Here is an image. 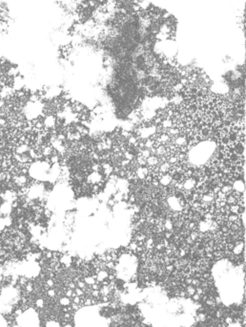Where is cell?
I'll list each match as a JSON object with an SVG mask.
<instances>
[{"mask_svg":"<svg viewBox=\"0 0 246 327\" xmlns=\"http://www.w3.org/2000/svg\"><path fill=\"white\" fill-rule=\"evenodd\" d=\"M61 327H74V325H72V323H71V322H67V323L66 324H64V325H62Z\"/></svg>","mask_w":246,"mask_h":327,"instance_id":"603a6c76","label":"cell"},{"mask_svg":"<svg viewBox=\"0 0 246 327\" xmlns=\"http://www.w3.org/2000/svg\"><path fill=\"white\" fill-rule=\"evenodd\" d=\"M187 293L186 291H180L179 292V297H186Z\"/></svg>","mask_w":246,"mask_h":327,"instance_id":"44dd1931","label":"cell"},{"mask_svg":"<svg viewBox=\"0 0 246 327\" xmlns=\"http://www.w3.org/2000/svg\"><path fill=\"white\" fill-rule=\"evenodd\" d=\"M72 303V300L70 297H67L65 296L58 297V304L62 307H66V306H69Z\"/></svg>","mask_w":246,"mask_h":327,"instance_id":"3957f363","label":"cell"},{"mask_svg":"<svg viewBox=\"0 0 246 327\" xmlns=\"http://www.w3.org/2000/svg\"><path fill=\"white\" fill-rule=\"evenodd\" d=\"M192 279L193 278H190V277H187L186 279H185V282H186V284L188 285H191V282H192Z\"/></svg>","mask_w":246,"mask_h":327,"instance_id":"7402d4cb","label":"cell"},{"mask_svg":"<svg viewBox=\"0 0 246 327\" xmlns=\"http://www.w3.org/2000/svg\"><path fill=\"white\" fill-rule=\"evenodd\" d=\"M74 292L75 294V296H77V297H83L84 296V291L82 289L78 288V287H75V289L74 290Z\"/></svg>","mask_w":246,"mask_h":327,"instance_id":"9a60e30c","label":"cell"},{"mask_svg":"<svg viewBox=\"0 0 246 327\" xmlns=\"http://www.w3.org/2000/svg\"><path fill=\"white\" fill-rule=\"evenodd\" d=\"M113 199H114L116 203H119V202L123 201V192L122 191H118L115 192L114 195H113Z\"/></svg>","mask_w":246,"mask_h":327,"instance_id":"ba28073f","label":"cell"},{"mask_svg":"<svg viewBox=\"0 0 246 327\" xmlns=\"http://www.w3.org/2000/svg\"><path fill=\"white\" fill-rule=\"evenodd\" d=\"M99 293H100V296H109V295L111 294L110 287H109L108 285L102 286V287H100L99 289Z\"/></svg>","mask_w":246,"mask_h":327,"instance_id":"8992f818","label":"cell"},{"mask_svg":"<svg viewBox=\"0 0 246 327\" xmlns=\"http://www.w3.org/2000/svg\"><path fill=\"white\" fill-rule=\"evenodd\" d=\"M144 147L147 149H151L153 147H156V142L155 140H153L151 138L146 139L144 141Z\"/></svg>","mask_w":246,"mask_h":327,"instance_id":"5b68a950","label":"cell"},{"mask_svg":"<svg viewBox=\"0 0 246 327\" xmlns=\"http://www.w3.org/2000/svg\"><path fill=\"white\" fill-rule=\"evenodd\" d=\"M138 154H139L141 157H142V158H144L145 160H146L149 156H151V155H152V153H151V151H150V149L143 148V149H141L140 152L138 153Z\"/></svg>","mask_w":246,"mask_h":327,"instance_id":"52a82bcc","label":"cell"},{"mask_svg":"<svg viewBox=\"0 0 246 327\" xmlns=\"http://www.w3.org/2000/svg\"><path fill=\"white\" fill-rule=\"evenodd\" d=\"M76 285H77V287L78 288H80V289H82L83 291L84 290H85L87 287H88V285L85 283V282H84L83 280H81V279H80V280H78L77 282H76Z\"/></svg>","mask_w":246,"mask_h":327,"instance_id":"4fadbf2b","label":"cell"},{"mask_svg":"<svg viewBox=\"0 0 246 327\" xmlns=\"http://www.w3.org/2000/svg\"><path fill=\"white\" fill-rule=\"evenodd\" d=\"M192 297H193V300H195V301H199L200 300V296H199V294H197V293L194 294Z\"/></svg>","mask_w":246,"mask_h":327,"instance_id":"ffe728a7","label":"cell"},{"mask_svg":"<svg viewBox=\"0 0 246 327\" xmlns=\"http://www.w3.org/2000/svg\"><path fill=\"white\" fill-rule=\"evenodd\" d=\"M175 270V267L173 264H167L166 267H165V271L168 272V273H172L173 271Z\"/></svg>","mask_w":246,"mask_h":327,"instance_id":"e0dca14e","label":"cell"},{"mask_svg":"<svg viewBox=\"0 0 246 327\" xmlns=\"http://www.w3.org/2000/svg\"><path fill=\"white\" fill-rule=\"evenodd\" d=\"M196 293H197V294H199V296H202V295L204 294L203 289L201 288L200 286H199V287H197V288H196Z\"/></svg>","mask_w":246,"mask_h":327,"instance_id":"ac0fdd59","label":"cell"},{"mask_svg":"<svg viewBox=\"0 0 246 327\" xmlns=\"http://www.w3.org/2000/svg\"><path fill=\"white\" fill-rule=\"evenodd\" d=\"M233 322H234V321H233V318H231V317H227L226 318H225V321H224V323L225 324H231V323H233Z\"/></svg>","mask_w":246,"mask_h":327,"instance_id":"d6986e66","label":"cell"},{"mask_svg":"<svg viewBox=\"0 0 246 327\" xmlns=\"http://www.w3.org/2000/svg\"><path fill=\"white\" fill-rule=\"evenodd\" d=\"M171 167L172 165H170L168 164V162L166 161V162L164 163H161L160 165H159V171L161 175L162 174H166V173H169L171 170Z\"/></svg>","mask_w":246,"mask_h":327,"instance_id":"7a4b0ae2","label":"cell"},{"mask_svg":"<svg viewBox=\"0 0 246 327\" xmlns=\"http://www.w3.org/2000/svg\"><path fill=\"white\" fill-rule=\"evenodd\" d=\"M225 202H226V204L228 206H231V205H235L237 203V198L233 194V193H231V194L229 195H226V198H225Z\"/></svg>","mask_w":246,"mask_h":327,"instance_id":"277c9868","label":"cell"},{"mask_svg":"<svg viewBox=\"0 0 246 327\" xmlns=\"http://www.w3.org/2000/svg\"><path fill=\"white\" fill-rule=\"evenodd\" d=\"M159 165V158L156 157V155H151L146 159V167H148L149 168L158 167Z\"/></svg>","mask_w":246,"mask_h":327,"instance_id":"6da1fadb","label":"cell"},{"mask_svg":"<svg viewBox=\"0 0 246 327\" xmlns=\"http://www.w3.org/2000/svg\"><path fill=\"white\" fill-rule=\"evenodd\" d=\"M84 282H85V283L88 285V286H91V285H93V284H94V283H95V278L94 277H93L92 276H85V277H84V280H83Z\"/></svg>","mask_w":246,"mask_h":327,"instance_id":"9c48e42d","label":"cell"},{"mask_svg":"<svg viewBox=\"0 0 246 327\" xmlns=\"http://www.w3.org/2000/svg\"><path fill=\"white\" fill-rule=\"evenodd\" d=\"M206 321V314L205 313H199L197 317V321H200L203 322Z\"/></svg>","mask_w":246,"mask_h":327,"instance_id":"7c38bea8","label":"cell"},{"mask_svg":"<svg viewBox=\"0 0 246 327\" xmlns=\"http://www.w3.org/2000/svg\"><path fill=\"white\" fill-rule=\"evenodd\" d=\"M191 285H193L194 287H199V286H200V280L199 279V278H194V279H192V282H191Z\"/></svg>","mask_w":246,"mask_h":327,"instance_id":"2e32d148","label":"cell"},{"mask_svg":"<svg viewBox=\"0 0 246 327\" xmlns=\"http://www.w3.org/2000/svg\"><path fill=\"white\" fill-rule=\"evenodd\" d=\"M186 293L189 296H193V295L196 293V288L194 287L193 285H188L186 286Z\"/></svg>","mask_w":246,"mask_h":327,"instance_id":"8fae6325","label":"cell"},{"mask_svg":"<svg viewBox=\"0 0 246 327\" xmlns=\"http://www.w3.org/2000/svg\"><path fill=\"white\" fill-rule=\"evenodd\" d=\"M138 243H136V241H134V240H132L131 242H130V244H129V246H128V250H129V251H131V252H135L136 253V248H138Z\"/></svg>","mask_w":246,"mask_h":327,"instance_id":"30bf717a","label":"cell"},{"mask_svg":"<svg viewBox=\"0 0 246 327\" xmlns=\"http://www.w3.org/2000/svg\"><path fill=\"white\" fill-rule=\"evenodd\" d=\"M106 204H107V207H108V208L113 209V208H114L115 206L116 202H115L114 199H113V198H110V199H108V201L106 202Z\"/></svg>","mask_w":246,"mask_h":327,"instance_id":"5bb4252c","label":"cell"}]
</instances>
